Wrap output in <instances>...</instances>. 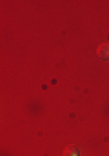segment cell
<instances>
[{"mask_svg": "<svg viewBox=\"0 0 109 156\" xmlns=\"http://www.w3.org/2000/svg\"><path fill=\"white\" fill-rule=\"evenodd\" d=\"M97 56L100 59H109V44H102L97 50Z\"/></svg>", "mask_w": 109, "mask_h": 156, "instance_id": "cell-1", "label": "cell"}, {"mask_svg": "<svg viewBox=\"0 0 109 156\" xmlns=\"http://www.w3.org/2000/svg\"><path fill=\"white\" fill-rule=\"evenodd\" d=\"M64 156H80V151H78L76 146H66L64 151H62Z\"/></svg>", "mask_w": 109, "mask_h": 156, "instance_id": "cell-2", "label": "cell"}]
</instances>
